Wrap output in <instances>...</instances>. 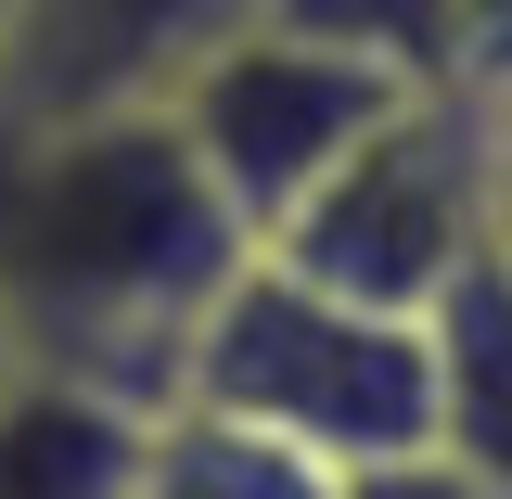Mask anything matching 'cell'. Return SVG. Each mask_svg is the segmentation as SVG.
Instances as JSON below:
<instances>
[{"label":"cell","mask_w":512,"mask_h":499,"mask_svg":"<svg viewBox=\"0 0 512 499\" xmlns=\"http://www.w3.org/2000/svg\"><path fill=\"white\" fill-rule=\"evenodd\" d=\"M423 346H436V461L474 474L487 499H512V282L474 269L423 320Z\"/></svg>","instance_id":"obj_7"},{"label":"cell","mask_w":512,"mask_h":499,"mask_svg":"<svg viewBox=\"0 0 512 499\" xmlns=\"http://www.w3.org/2000/svg\"><path fill=\"white\" fill-rule=\"evenodd\" d=\"M487 269L512 282V103H500V218H487Z\"/></svg>","instance_id":"obj_12"},{"label":"cell","mask_w":512,"mask_h":499,"mask_svg":"<svg viewBox=\"0 0 512 499\" xmlns=\"http://www.w3.org/2000/svg\"><path fill=\"white\" fill-rule=\"evenodd\" d=\"M487 218H500V103L487 90H410L256 256L346 295V308L436 320L487 269Z\"/></svg>","instance_id":"obj_3"},{"label":"cell","mask_w":512,"mask_h":499,"mask_svg":"<svg viewBox=\"0 0 512 499\" xmlns=\"http://www.w3.org/2000/svg\"><path fill=\"white\" fill-rule=\"evenodd\" d=\"M256 26L320 39L397 90H461V0H256Z\"/></svg>","instance_id":"obj_9"},{"label":"cell","mask_w":512,"mask_h":499,"mask_svg":"<svg viewBox=\"0 0 512 499\" xmlns=\"http://www.w3.org/2000/svg\"><path fill=\"white\" fill-rule=\"evenodd\" d=\"M461 90L512 103V0H461Z\"/></svg>","instance_id":"obj_10"},{"label":"cell","mask_w":512,"mask_h":499,"mask_svg":"<svg viewBox=\"0 0 512 499\" xmlns=\"http://www.w3.org/2000/svg\"><path fill=\"white\" fill-rule=\"evenodd\" d=\"M0 39H13V0H0Z\"/></svg>","instance_id":"obj_13"},{"label":"cell","mask_w":512,"mask_h":499,"mask_svg":"<svg viewBox=\"0 0 512 499\" xmlns=\"http://www.w3.org/2000/svg\"><path fill=\"white\" fill-rule=\"evenodd\" d=\"M397 103H410V90L372 77V64L320 52V39H282V26H244V39H218V52L192 64L154 116L180 128L192 180L218 192V218H231L244 244H269Z\"/></svg>","instance_id":"obj_4"},{"label":"cell","mask_w":512,"mask_h":499,"mask_svg":"<svg viewBox=\"0 0 512 499\" xmlns=\"http://www.w3.org/2000/svg\"><path fill=\"white\" fill-rule=\"evenodd\" d=\"M167 410H218V423L295 448V461H320L346 487L372 461L436 448V346H423V320L346 308V295H320L295 269L244 256L218 282V308L192 320Z\"/></svg>","instance_id":"obj_2"},{"label":"cell","mask_w":512,"mask_h":499,"mask_svg":"<svg viewBox=\"0 0 512 499\" xmlns=\"http://www.w3.org/2000/svg\"><path fill=\"white\" fill-rule=\"evenodd\" d=\"M244 26L256 0H13L0 116H154Z\"/></svg>","instance_id":"obj_5"},{"label":"cell","mask_w":512,"mask_h":499,"mask_svg":"<svg viewBox=\"0 0 512 499\" xmlns=\"http://www.w3.org/2000/svg\"><path fill=\"white\" fill-rule=\"evenodd\" d=\"M0 384H13V346H0Z\"/></svg>","instance_id":"obj_14"},{"label":"cell","mask_w":512,"mask_h":499,"mask_svg":"<svg viewBox=\"0 0 512 499\" xmlns=\"http://www.w3.org/2000/svg\"><path fill=\"white\" fill-rule=\"evenodd\" d=\"M141 423H154V410H128L103 384L13 372L0 384V499H128Z\"/></svg>","instance_id":"obj_6"},{"label":"cell","mask_w":512,"mask_h":499,"mask_svg":"<svg viewBox=\"0 0 512 499\" xmlns=\"http://www.w3.org/2000/svg\"><path fill=\"white\" fill-rule=\"evenodd\" d=\"M333 499H487L474 474H448L436 448H410V461H372V474H346Z\"/></svg>","instance_id":"obj_11"},{"label":"cell","mask_w":512,"mask_h":499,"mask_svg":"<svg viewBox=\"0 0 512 499\" xmlns=\"http://www.w3.org/2000/svg\"><path fill=\"white\" fill-rule=\"evenodd\" d=\"M244 231L192 180L167 116H0V346L13 372L180 397V346L244 269Z\"/></svg>","instance_id":"obj_1"},{"label":"cell","mask_w":512,"mask_h":499,"mask_svg":"<svg viewBox=\"0 0 512 499\" xmlns=\"http://www.w3.org/2000/svg\"><path fill=\"white\" fill-rule=\"evenodd\" d=\"M128 499H333V474L295 461V448H269V436H244V423H218V410H154Z\"/></svg>","instance_id":"obj_8"}]
</instances>
